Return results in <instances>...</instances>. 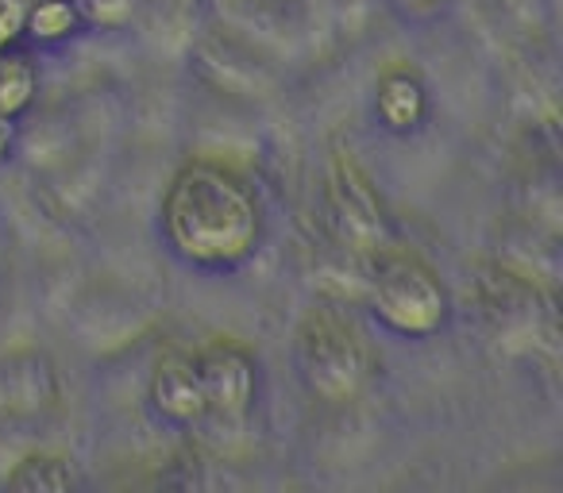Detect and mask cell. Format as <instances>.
I'll use <instances>...</instances> for the list:
<instances>
[{
  "mask_svg": "<svg viewBox=\"0 0 563 493\" xmlns=\"http://www.w3.org/2000/svg\"><path fill=\"white\" fill-rule=\"evenodd\" d=\"M266 201L232 158L194 155L166 178L155 204V235L181 270L235 274L266 243Z\"/></svg>",
  "mask_w": 563,
  "mask_h": 493,
  "instance_id": "cell-1",
  "label": "cell"
},
{
  "mask_svg": "<svg viewBox=\"0 0 563 493\" xmlns=\"http://www.w3.org/2000/svg\"><path fill=\"white\" fill-rule=\"evenodd\" d=\"M290 362L301 390L324 405H352L378 374V351L371 344L367 324L336 298H317L298 316L290 336Z\"/></svg>",
  "mask_w": 563,
  "mask_h": 493,
  "instance_id": "cell-2",
  "label": "cell"
},
{
  "mask_svg": "<svg viewBox=\"0 0 563 493\" xmlns=\"http://www.w3.org/2000/svg\"><path fill=\"white\" fill-rule=\"evenodd\" d=\"M363 267V309L378 332L406 344H424L452 324V290L417 247L386 243Z\"/></svg>",
  "mask_w": 563,
  "mask_h": 493,
  "instance_id": "cell-3",
  "label": "cell"
},
{
  "mask_svg": "<svg viewBox=\"0 0 563 493\" xmlns=\"http://www.w3.org/2000/svg\"><path fill=\"white\" fill-rule=\"evenodd\" d=\"M324 224L355 262H363L394 239L378 186L363 170L352 147H332L329 166H324Z\"/></svg>",
  "mask_w": 563,
  "mask_h": 493,
  "instance_id": "cell-4",
  "label": "cell"
},
{
  "mask_svg": "<svg viewBox=\"0 0 563 493\" xmlns=\"http://www.w3.org/2000/svg\"><path fill=\"white\" fill-rule=\"evenodd\" d=\"M478 305L483 321L490 324V336L506 351L537 355V347L555 351V301L529 274L486 267L478 274Z\"/></svg>",
  "mask_w": 563,
  "mask_h": 493,
  "instance_id": "cell-5",
  "label": "cell"
},
{
  "mask_svg": "<svg viewBox=\"0 0 563 493\" xmlns=\"http://www.w3.org/2000/svg\"><path fill=\"white\" fill-rule=\"evenodd\" d=\"M197 374H201L205 390V416L194 432H228V439L243 436L258 405V390H263V370L247 344L240 339H212V344L197 347Z\"/></svg>",
  "mask_w": 563,
  "mask_h": 493,
  "instance_id": "cell-6",
  "label": "cell"
},
{
  "mask_svg": "<svg viewBox=\"0 0 563 493\" xmlns=\"http://www.w3.org/2000/svg\"><path fill=\"white\" fill-rule=\"evenodd\" d=\"M63 408V378L43 351L0 355V436H20Z\"/></svg>",
  "mask_w": 563,
  "mask_h": 493,
  "instance_id": "cell-7",
  "label": "cell"
},
{
  "mask_svg": "<svg viewBox=\"0 0 563 493\" xmlns=\"http://www.w3.org/2000/svg\"><path fill=\"white\" fill-rule=\"evenodd\" d=\"M143 405H147L151 421L158 428L170 432H194L205 416V390L201 374H197L194 351H166L147 374V390H143Z\"/></svg>",
  "mask_w": 563,
  "mask_h": 493,
  "instance_id": "cell-8",
  "label": "cell"
},
{
  "mask_svg": "<svg viewBox=\"0 0 563 493\" xmlns=\"http://www.w3.org/2000/svg\"><path fill=\"white\" fill-rule=\"evenodd\" d=\"M371 116L386 135H406L421 132L432 116V93L429 81L413 70V66H390L378 74L375 93H371Z\"/></svg>",
  "mask_w": 563,
  "mask_h": 493,
  "instance_id": "cell-9",
  "label": "cell"
},
{
  "mask_svg": "<svg viewBox=\"0 0 563 493\" xmlns=\"http://www.w3.org/2000/svg\"><path fill=\"white\" fill-rule=\"evenodd\" d=\"M89 32V16L81 0H27L20 20V40L27 47H63Z\"/></svg>",
  "mask_w": 563,
  "mask_h": 493,
  "instance_id": "cell-10",
  "label": "cell"
},
{
  "mask_svg": "<svg viewBox=\"0 0 563 493\" xmlns=\"http://www.w3.org/2000/svg\"><path fill=\"white\" fill-rule=\"evenodd\" d=\"M0 482L12 485V490H74L86 478H81L78 462L70 455L51 451V447H32V451L12 459Z\"/></svg>",
  "mask_w": 563,
  "mask_h": 493,
  "instance_id": "cell-11",
  "label": "cell"
},
{
  "mask_svg": "<svg viewBox=\"0 0 563 493\" xmlns=\"http://www.w3.org/2000/svg\"><path fill=\"white\" fill-rule=\"evenodd\" d=\"M40 97V66L20 43L0 47V116L24 120Z\"/></svg>",
  "mask_w": 563,
  "mask_h": 493,
  "instance_id": "cell-12",
  "label": "cell"
},
{
  "mask_svg": "<svg viewBox=\"0 0 563 493\" xmlns=\"http://www.w3.org/2000/svg\"><path fill=\"white\" fill-rule=\"evenodd\" d=\"M16 143H20V120L0 116V166L16 155Z\"/></svg>",
  "mask_w": 563,
  "mask_h": 493,
  "instance_id": "cell-13",
  "label": "cell"
},
{
  "mask_svg": "<svg viewBox=\"0 0 563 493\" xmlns=\"http://www.w3.org/2000/svg\"><path fill=\"white\" fill-rule=\"evenodd\" d=\"M409 9V16H432V12L444 9V0H401Z\"/></svg>",
  "mask_w": 563,
  "mask_h": 493,
  "instance_id": "cell-14",
  "label": "cell"
},
{
  "mask_svg": "<svg viewBox=\"0 0 563 493\" xmlns=\"http://www.w3.org/2000/svg\"><path fill=\"white\" fill-rule=\"evenodd\" d=\"M4 247H9V220H4V209H0V259H4Z\"/></svg>",
  "mask_w": 563,
  "mask_h": 493,
  "instance_id": "cell-15",
  "label": "cell"
}]
</instances>
